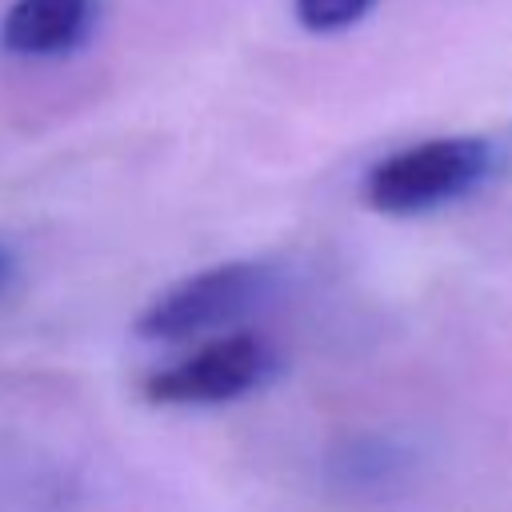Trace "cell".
I'll list each match as a JSON object with an SVG mask.
<instances>
[{
  "label": "cell",
  "mask_w": 512,
  "mask_h": 512,
  "mask_svg": "<svg viewBox=\"0 0 512 512\" xmlns=\"http://www.w3.org/2000/svg\"><path fill=\"white\" fill-rule=\"evenodd\" d=\"M492 168V148L480 136H436L400 148L372 164L364 200L384 216H416L468 196Z\"/></svg>",
  "instance_id": "obj_2"
},
{
  "label": "cell",
  "mask_w": 512,
  "mask_h": 512,
  "mask_svg": "<svg viewBox=\"0 0 512 512\" xmlns=\"http://www.w3.org/2000/svg\"><path fill=\"white\" fill-rule=\"evenodd\" d=\"M12 280H16V252L0 244V296L12 288Z\"/></svg>",
  "instance_id": "obj_6"
},
{
  "label": "cell",
  "mask_w": 512,
  "mask_h": 512,
  "mask_svg": "<svg viewBox=\"0 0 512 512\" xmlns=\"http://www.w3.org/2000/svg\"><path fill=\"white\" fill-rule=\"evenodd\" d=\"M272 292L276 268L268 260H224L164 288L136 316V336L152 344H184L196 336H212L244 320Z\"/></svg>",
  "instance_id": "obj_1"
},
{
  "label": "cell",
  "mask_w": 512,
  "mask_h": 512,
  "mask_svg": "<svg viewBox=\"0 0 512 512\" xmlns=\"http://www.w3.org/2000/svg\"><path fill=\"white\" fill-rule=\"evenodd\" d=\"M276 372V352L264 336L248 328H228L204 340L196 352L156 368L144 380V396L168 408H196V404H228L256 392Z\"/></svg>",
  "instance_id": "obj_3"
},
{
  "label": "cell",
  "mask_w": 512,
  "mask_h": 512,
  "mask_svg": "<svg viewBox=\"0 0 512 512\" xmlns=\"http://www.w3.org/2000/svg\"><path fill=\"white\" fill-rule=\"evenodd\" d=\"M96 20V0H12L0 16V48L12 56L72 52Z\"/></svg>",
  "instance_id": "obj_4"
},
{
  "label": "cell",
  "mask_w": 512,
  "mask_h": 512,
  "mask_svg": "<svg viewBox=\"0 0 512 512\" xmlns=\"http://www.w3.org/2000/svg\"><path fill=\"white\" fill-rule=\"evenodd\" d=\"M292 8L308 32H340L364 20L376 8V0H292Z\"/></svg>",
  "instance_id": "obj_5"
}]
</instances>
